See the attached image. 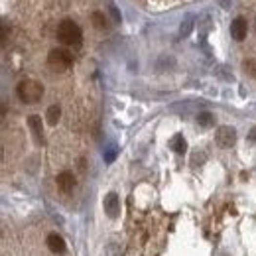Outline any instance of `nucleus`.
Wrapping results in <instances>:
<instances>
[{
    "instance_id": "nucleus-1",
    "label": "nucleus",
    "mask_w": 256,
    "mask_h": 256,
    "mask_svg": "<svg viewBox=\"0 0 256 256\" xmlns=\"http://www.w3.org/2000/svg\"><path fill=\"white\" fill-rule=\"evenodd\" d=\"M58 38L65 45H79L81 39H83V32H81V28L73 20H63L58 26Z\"/></svg>"
},
{
    "instance_id": "nucleus-2",
    "label": "nucleus",
    "mask_w": 256,
    "mask_h": 256,
    "mask_svg": "<svg viewBox=\"0 0 256 256\" xmlns=\"http://www.w3.org/2000/svg\"><path fill=\"white\" fill-rule=\"evenodd\" d=\"M16 95L22 102H28V105H34V102H38L43 95V87L38 83V81H32V79H26L18 85L16 89Z\"/></svg>"
},
{
    "instance_id": "nucleus-3",
    "label": "nucleus",
    "mask_w": 256,
    "mask_h": 256,
    "mask_svg": "<svg viewBox=\"0 0 256 256\" xmlns=\"http://www.w3.org/2000/svg\"><path fill=\"white\" fill-rule=\"evenodd\" d=\"M47 63L54 69L63 71V69H69L73 65V56L67 49H51L49 56H47Z\"/></svg>"
},
{
    "instance_id": "nucleus-4",
    "label": "nucleus",
    "mask_w": 256,
    "mask_h": 256,
    "mask_svg": "<svg viewBox=\"0 0 256 256\" xmlns=\"http://www.w3.org/2000/svg\"><path fill=\"white\" fill-rule=\"evenodd\" d=\"M215 142L221 148H231L236 142V130L233 126H221L217 130V134H215Z\"/></svg>"
},
{
    "instance_id": "nucleus-5",
    "label": "nucleus",
    "mask_w": 256,
    "mask_h": 256,
    "mask_svg": "<svg viewBox=\"0 0 256 256\" xmlns=\"http://www.w3.org/2000/svg\"><path fill=\"white\" fill-rule=\"evenodd\" d=\"M105 213L109 215V217H118V213H120V199H118V195L117 193H109L107 197H105Z\"/></svg>"
},
{
    "instance_id": "nucleus-6",
    "label": "nucleus",
    "mask_w": 256,
    "mask_h": 256,
    "mask_svg": "<svg viewBox=\"0 0 256 256\" xmlns=\"http://www.w3.org/2000/svg\"><path fill=\"white\" fill-rule=\"evenodd\" d=\"M45 244H47V248L54 252V254H63V252H65V240H63L58 233H51V235L45 238Z\"/></svg>"
},
{
    "instance_id": "nucleus-7",
    "label": "nucleus",
    "mask_w": 256,
    "mask_h": 256,
    "mask_svg": "<svg viewBox=\"0 0 256 256\" xmlns=\"http://www.w3.org/2000/svg\"><path fill=\"white\" fill-rule=\"evenodd\" d=\"M246 32H248V26H246V20H244V18H236V20L231 24V36H233V39L242 41V39L246 38Z\"/></svg>"
},
{
    "instance_id": "nucleus-8",
    "label": "nucleus",
    "mask_w": 256,
    "mask_h": 256,
    "mask_svg": "<svg viewBox=\"0 0 256 256\" xmlns=\"http://www.w3.org/2000/svg\"><path fill=\"white\" fill-rule=\"evenodd\" d=\"M58 187L61 193H71L73 187H75V177L71 172H61L58 176Z\"/></svg>"
},
{
    "instance_id": "nucleus-9",
    "label": "nucleus",
    "mask_w": 256,
    "mask_h": 256,
    "mask_svg": "<svg viewBox=\"0 0 256 256\" xmlns=\"http://www.w3.org/2000/svg\"><path fill=\"white\" fill-rule=\"evenodd\" d=\"M28 126H30L32 134L36 136V140L41 142V138H43V124H41V118H39L38 115H32V117L28 118Z\"/></svg>"
},
{
    "instance_id": "nucleus-10",
    "label": "nucleus",
    "mask_w": 256,
    "mask_h": 256,
    "mask_svg": "<svg viewBox=\"0 0 256 256\" xmlns=\"http://www.w3.org/2000/svg\"><path fill=\"white\" fill-rule=\"evenodd\" d=\"M59 117H61L59 105H51V107L47 109V113H45V118H47V122H49L51 126H56V124L59 122Z\"/></svg>"
},
{
    "instance_id": "nucleus-11",
    "label": "nucleus",
    "mask_w": 256,
    "mask_h": 256,
    "mask_svg": "<svg viewBox=\"0 0 256 256\" xmlns=\"http://www.w3.org/2000/svg\"><path fill=\"white\" fill-rule=\"evenodd\" d=\"M91 22L98 30H105L107 28V18H105V14H100V12H93L91 14Z\"/></svg>"
},
{
    "instance_id": "nucleus-12",
    "label": "nucleus",
    "mask_w": 256,
    "mask_h": 256,
    "mask_svg": "<svg viewBox=\"0 0 256 256\" xmlns=\"http://www.w3.org/2000/svg\"><path fill=\"white\" fill-rule=\"evenodd\" d=\"M197 122H199V126L209 128V126H213V122H215V117H213L211 113H201V115L197 117Z\"/></svg>"
},
{
    "instance_id": "nucleus-13",
    "label": "nucleus",
    "mask_w": 256,
    "mask_h": 256,
    "mask_svg": "<svg viewBox=\"0 0 256 256\" xmlns=\"http://www.w3.org/2000/svg\"><path fill=\"white\" fill-rule=\"evenodd\" d=\"M172 148H174V152H177V154H183L185 150H187V144H185V140H183V136H176L174 140H172Z\"/></svg>"
},
{
    "instance_id": "nucleus-14",
    "label": "nucleus",
    "mask_w": 256,
    "mask_h": 256,
    "mask_svg": "<svg viewBox=\"0 0 256 256\" xmlns=\"http://www.w3.org/2000/svg\"><path fill=\"white\" fill-rule=\"evenodd\" d=\"M242 67H244V71H246L250 77H254V79H256V61H252V59H246V61L242 63Z\"/></svg>"
},
{
    "instance_id": "nucleus-15",
    "label": "nucleus",
    "mask_w": 256,
    "mask_h": 256,
    "mask_svg": "<svg viewBox=\"0 0 256 256\" xmlns=\"http://www.w3.org/2000/svg\"><path fill=\"white\" fill-rule=\"evenodd\" d=\"M115 158H117V148H115V146H111V148L105 152V162H107V164H111V162H115Z\"/></svg>"
},
{
    "instance_id": "nucleus-16",
    "label": "nucleus",
    "mask_w": 256,
    "mask_h": 256,
    "mask_svg": "<svg viewBox=\"0 0 256 256\" xmlns=\"http://www.w3.org/2000/svg\"><path fill=\"white\" fill-rule=\"evenodd\" d=\"M189 32H191V22L187 20L185 24H181V36H187Z\"/></svg>"
},
{
    "instance_id": "nucleus-17",
    "label": "nucleus",
    "mask_w": 256,
    "mask_h": 256,
    "mask_svg": "<svg viewBox=\"0 0 256 256\" xmlns=\"http://www.w3.org/2000/svg\"><path fill=\"white\" fill-rule=\"evenodd\" d=\"M250 140H252V142H256V126L250 130Z\"/></svg>"
}]
</instances>
